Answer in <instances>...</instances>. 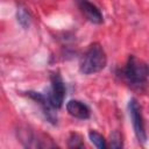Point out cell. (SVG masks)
Wrapping results in <instances>:
<instances>
[{
	"instance_id": "1",
	"label": "cell",
	"mask_w": 149,
	"mask_h": 149,
	"mask_svg": "<svg viewBox=\"0 0 149 149\" xmlns=\"http://www.w3.org/2000/svg\"><path fill=\"white\" fill-rule=\"evenodd\" d=\"M115 78L136 93H144L149 86V64L135 55H129L123 65L115 68Z\"/></svg>"
},
{
	"instance_id": "2",
	"label": "cell",
	"mask_w": 149,
	"mask_h": 149,
	"mask_svg": "<svg viewBox=\"0 0 149 149\" xmlns=\"http://www.w3.org/2000/svg\"><path fill=\"white\" fill-rule=\"evenodd\" d=\"M107 65V55L99 42L91 43L79 58V72L81 74H94L102 71Z\"/></svg>"
},
{
	"instance_id": "3",
	"label": "cell",
	"mask_w": 149,
	"mask_h": 149,
	"mask_svg": "<svg viewBox=\"0 0 149 149\" xmlns=\"http://www.w3.org/2000/svg\"><path fill=\"white\" fill-rule=\"evenodd\" d=\"M17 141L24 148H55L58 147L51 139L48 140V136L41 133H36L35 129L21 126L16 129Z\"/></svg>"
},
{
	"instance_id": "4",
	"label": "cell",
	"mask_w": 149,
	"mask_h": 149,
	"mask_svg": "<svg viewBox=\"0 0 149 149\" xmlns=\"http://www.w3.org/2000/svg\"><path fill=\"white\" fill-rule=\"evenodd\" d=\"M128 113H129L135 137L141 146H144L148 141L147 128H146V122L142 113V106L135 97L130 98L128 101Z\"/></svg>"
},
{
	"instance_id": "5",
	"label": "cell",
	"mask_w": 149,
	"mask_h": 149,
	"mask_svg": "<svg viewBox=\"0 0 149 149\" xmlns=\"http://www.w3.org/2000/svg\"><path fill=\"white\" fill-rule=\"evenodd\" d=\"M49 78H50V87L47 94L49 97L51 105L58 111L64 105V99L66 95V86L59 71H51Z\"/></svg>"
},
{
	"instance_id": "6",
	"label": "cell",
	"mask_w": 149,
	"mask_h": 149,
	"mask_svg": "<svg viewBox=\"0 0 149 149\" xmlns=\"http://www.w3.org/2000/svg\"><path fill=\"white\" fill-rule=\"evenodd\" d=\"M22 95L29 98L30 100H33L34 102H36V104L40 106L44 119H45L49 123H51V125H54V126L57 125V121H58L57 112H56L57 109L51 105V102H50L49 97H48L47 93H42V92H37V91H31V90H29V91L22 92Z\"/></svg>"
},
{
	"instance_id": "7",
	"label": "cell",
	"mask_w": 149,
	"mask_h": 149,
	"mask_svg": "<svg viewBox=\"0 0 149 149\" xmlns=\"http://www.w3.org/2000/svg\"><path fill=\"white\" fill-rule=\"evenodd\" d=\"M77 8L81 13V15L93 24H102L104 15L99 7L91 2L90 0H73Z\"/></svg>"
},
{
	"instance_id": "8",
	"label": "cell",
	"mask_w": 149,
	"mask_h": 149,
	"mask_svg": "<svg viewBox=\"0 0 149 149\" xmlns=\"http://www.w3.org/2000/svg\"><path fill=\"white\" fill-rule=\"evenodd\" d=\"M66 112L74 119L88 120L91 118V108L87 104L78 99H71L66 102Z\"/></svg>"
},
{
	"instance_id": "9",
	"label": "cell",
	"mask_w": 149,
	"mask_h": 149,
	"mask_svg": "<svg viewBox=\"0 0 149 149\" xmlns=\"http://www.w3.org/2000/svg\"><path fill=\"white\" fill-rule=\"evenodd\" d=\"M16 20L19 22V24L23 28V29H28L33 22V16L31 13L29 12V9L24 6V5H17L16 8Z\"/></svg>"
},
{
	"instance_id": "10",
	"label": "cell",
	"mask_w": 149,
	"mask_h": 149,
	"mask_svg": "<svg viewBox=\"0 0 149 149\" xmlns=\"http://www.w3.org/2000/svg\"><path fill=\"white\" fill-rule=\"evenodd\" d=\"M88 139L93 143V146H95L98 149H106V148H108L107 140L104 137L102 134H100L99 132H97L94 129H90L88 130Z\"/></svg>"
},
{
	"instance_id": "11",
	"label": "cell",
	"mask_w": 149,
	"mask_h": 149,
	"mask_svg": "<svg viewBox=\"0 0 149 149\" xmlns=\"http://www.w3.org/2000/svg\"><path fill=\"white\" fill-rule=\"evenodd\" d=\"M66 146L70 149H83L85 147L84 143V139L79 133L72 132L69 134L68 136V141H66Z\"/></svg>"
},
{
	"instance_id": "12",
	"label": "cell",
	"mask_w": 149,
	"mask_h": 149,
	"mask_svg": "<svg viewBox=\"0 0 149 149\" xmlns=\"http://www.w3.org/2000/svg\"><path fill=\"white\" fill-rule=\"evenodd\" d=\"M108 147L114 148V149L123 148V137L119 130H113V133L111 134L109 140H108Z\"/></svg>"
}]
</instances>
